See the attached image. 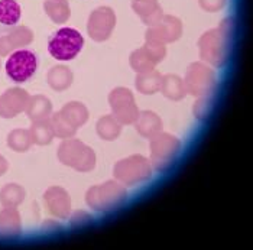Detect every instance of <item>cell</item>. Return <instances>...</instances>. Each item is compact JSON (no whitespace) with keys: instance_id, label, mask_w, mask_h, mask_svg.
<instances>
[{"instance_id":"cell-1","label":"cell","mask_w":253,"mask_h":250,"mask_svg":"<svg viewBox=\"0 0 253 250\" xmlns=\"http://www.w3.org/2000/svg\"><path fill=\"white\" fill-rule=\"evenodd\" d=\"M113 175L125 187H135L140 182L151 179L152 165L142 155H132L116 162L113 168Z\"/></svg>"},{"instance_id":"cell-2","label":"cell","mask_w":253,"mask_h":250,"mask_svg":"<svg viewBox=\"0 0 253 250\" xmlns=\"http://www.w3.org/2000/svg\"><path fill=\"white\" fill-rule=\"evenodd\" d=\"M149 152H151V165L156 171H167L174 162L181 151V142L175 136L159 132L158 135L149 139Z\"/></svg>"},{"instance_id":"cell-3","label":"cell","mask_w":253,"mask_h":250,"mask_svg":"<svg viewBox=\"0 0 253 250\" xmlns=\"http://www.w3.org/2000/svg\"><path fill=\"white\" fill-rule=\"evenodd\" d=\"M127 197V191L119 181H107L93 187L87 193V204L97 211H109L120 206Z\"/></svg>"},{"instance_id":"cell-4","label":"cell","mask_w":253,"mask_h":250,"mask_svg":"<svg viewBox=\"0 0 253 250\" xmlns=\"http://www.w3.org/2000/svg\"><path fill=\"white\" fill-rule=\"evenodd\" d=\"M83 45V35L73 28H61L48 39L49 54L59 61H70L77 57Z\"/></svg>"},{"instance_id":"cell-5","label":"cell","mask_w":253,"mask_h":250,"mask_svg":"<svg viewBox=\"0 0 253 250\" xmlns=\"http://www.w3.org/2000/svg\"><path fill=\"white\" fill-rule=\"evenodd\" d=\"M38 70V55L29 49L15 51L6 61V74L13 83H26Z\"/></svg>"},{"instance_id":"cell-6","label":"cell","mask_w":253,"mask_h":250,"mask_svg":"<svg viewBox=\"0 0 253 250\" xmlns=\"http://www.w3.org/2000/svg\"><path fill=\"white\" fill-rule=\"evenodd\" d=\"M59 158L64 164L74 167L78 171H91L96 165V155L93 149L77 140L67 142L61 146Z\"/></svg>"},{"instance_id":"cell-7","label":"cell","mask_w":253,"mask_h":250,"mask_svg":"<svg viewBox=\"0 0 253 250\" xmlns=\"http://www.w3.org/2000/svg\"><path fill=\"white\" fill-rule=\"evenodd\" d=\"M109 104L113 116L122 125H132L136 122L139 109L135 103L133 94L127 88H115L109 96Z\"/></svg>"},{"instance_id":"cell-8","label":"cell","mask_w":253,"mask_h":250,"mask_svg":"<svg viewBox=\"0 0 253 250\" xmlns=\"http://www.w3.org/2000/svg\"><path fill=\"white\" fill-rule=\"evenodd\" d=\"M215 85V77L214 73L201 65V64H193L188 68L187 77H185V91L190 93L194 97H203L209 96Z\"/></svg>"},{"instance_id":"cell-9","label":"cell","mask_w":253,"mask_h":250,"mask_svg":"<svg viewBox=\"0 0 253 250\" xmlns=\"http://www.w3.org/2000/svg\"><path fill=\"white\" fill-rule=\"evenodd\" d=\"M201 57L203 59L211 62L213 65H223L224 64V42L220 37V32L211 31L206 34V37L201 39Z\"/></svg>"},{"instance_id":"cell-10","label":"cell","mask_w":253,"mask_h":250,"mask_svg":"<svg viewBox=\"0 0 253 250\" xmlns=\"http://www.w3.org/2000/svg\"><path fill=\"white\" fill-rule=\"evenodd\" d=\"M115 15L109 7H101L96 10L91 15L90 19V35L91 38L103 41V39L109 38L113 26H115Z\"/></svg>"},{"instance_id":"cell-11","label":"cell","mask_w":253,"mask_h":250,"mask_svg":"<svg viewBox=\"0 0 253 250\" xmlns=\"http://www.w3.org/2000/svg\"><path fill=\"white\" fill-rule=\"evenodd\" d=\"M22 16L18 0H0V35L16 28Z\"/></svg>"},{"instance_id":"cell-12","label":"cell","mask_w":253,"mask_h":250,"mask_svg":"<svg viewBox=\"0 0 253 250\" xmlns=\"http://www.w3.org/2000/svg\"><path fill=\"white\" fill-rule=\"evenodd\" d=\"M159 26L151 29L148 32V39L158 42H171L181 35V25L179 20L171 16H167L164 20L158 22Z\"/></svg>"},{"instance_id":"cell-13","label":"cell","mask_w":253,"mask_h":250,"mask_svg":"<svg viewBox=\"0 0 253 250\" xmlns=\"http://www.w3.org/2000/svg\"><path fill=\"white\" fill-rule=\"evenodd\" d=\"M135 127L139 135L146 139H151L162 130V120L154 112L146 110V112L139 113L135 122Z\"/></svg>"},{"instance_id":"cell-14","label":"cell","mask_w":253,"mask_h":250,"mask_svg":"<svg viewBox=\"0 0 253 250\" xmlns=\"http://www.w3.org/2000/svg\"><path fill=\"white\" fill-rule=\"evenodd\" d=\"M133 7L137 15H140V18L148 25H155L162 18L161 7L155 0H135Z\"/></svg>"},{"instance_id":"cell-15","label":"cell","mask_w":253,"mask_h":250,"mask_svg":"<svg viewBox=\"0 0 253 250\" xmlns=\"http://www.w3.org/2000/svg\"><path fill=\"white\" fill-rule=\"evenodd\" d=\"M161 91L167 98L175 100V101L184 98L187 94L185 87H184V81H181V78L176 77V76H171V74L162 78Z\"/></svg>"},{"instance_id":"cell-16","label":"cell","mask_w":253,"mask_h":250,"mask_svg":"<svg viewBox=\"0 0 253 250\" xmlns=\"http://www.w3.org/2000/svg\"><path fill=\"white\" fill-rule=\"evenodd\" d=\"M122 132V123L113 115L103 116L97 123V133L103 140H115Z\"/></svg>"},{"instance_id":"cell-17","label":"cell","mask_w":253,"mask_h":250,"mask_svg":"<svg viewBox=\"0 0 253 250\" xmlns=\"http://www.w3.org/2000/svg\"><path fill=\"white\" fill-rule=\"evenodd\" d=\"M162 77L156 71H149L145 74H139L136 77V88L142 94H155L161 90Z\"/></svg>"},{"instance_id":"cell-18","label":"cell","mask_w":253,"mask_h":250,"mask_svg":"<svg viewBox=\"0 0 253 250\" xmlns=\"http://www.w3.org/2000/svg\"><path fill=\"white\" fill-rule=\"evenodd\" d=\"M12 94L3 97L0 100V115L3 117H12L13 115H16L22 109V104H23V93L25 91H20V90H13V91H9Z\"/></svg>"},{"instance_id":"cell-19","label":"cell","mask_w":253,"mask_h":250,"mask_svg":"<svg viewBox=\"0 0 253 250\" xmlns=\"http://www.w3.org/2000/svg\"><path fill=\"white\" fill-rule=\"evenodd\" d=\"M62 115L65 116L67 122L73 127L77 129L78 126H81L83 123H85V120L88 117V112H87V109L83 104H80V103H71V104H68L64 109V113Z\"/></svg>"},{"instance_id":"cell-20","label":"cell","mask_w":253,"mask_h":250,"mask_svg":"<svg viewBox=\"0 0 253 250\" xmlns=\"http://www.w3.org/2000/svg\"><path fill=\"white\" fill-rule=\"evenodd\" d=\"M48 201L52 211L61 217H65L70 210V200L62 190H51L48 193Z\"/></svg>"},{"instance_id":"cell-21","label":"cell","mask_w":253,"mask_h":250,"mask_svg":"<svg viewBox=\"0 0 253 250\" xmlns=\"http://www.w3.org/2000/svg\"><path fill=\"white\" fill-rule=\"evenodd\" d=\"M130 64H132L133 70L136 73H139V74H145V73L152 71L154 70V65H155V62L146 54L145 49H140V51L133 52L132 59H130Z\"/></svg>"},{"instance_id":"cell-22","label":"cell","mask_w":253,"mask_h":250,"mask_svg":"<svg viewBox=\"0 0 253 250\" xmlns=\"http://www.w3.org/2000/svg\"><path fill=\"white\" fill-rule=\"evenodd\" d=\"M211 100L210 98H207L206 96H203L198 101H195L194 104V116L195 119H198V120H204V119H207L209 115H210V112H211Z\"/></svg>"},{"instance_id":"cell-23","label":"cell","mask_w":253,"mask_h":250,"mask_svg":"<svg viewBox=\"0 0 253 250\" xmlns=\"http://www.w3.org/2000/svg\"><path fill=\"white\" fill-rule=\"evenodd\" d=\"M9 145L13 146L15 149H18L19 152H23L28 146H29V140H28V135L23 132H15L9 137Z\"/></svg>"},{"instance_id":"cell-24","label":"cell","mask_w":253,"mask_h":250,"mask_svg":"<svg viewBox=\"0 0 253 250\" xmlns=\"http://www.w3.org/2000/svg\"><path fill=\"white\" fill-rule=\"evenodd\" d=\"M34 135L39 143H48L51 140V132H49L48 126H45V125H38L37 127L34 126Z\"/></svg>"},{"instance_id":"cell-25","label":"cell","mask_w":253,"mask_h":250,"mask_svg":"<svg viewBox=\"0 0 253 250\" xmlns=\"http://www.w3.org/2000/svg\"><path fill=\"white\" fill-rule=\"evenodd\" d=\"M49 110V103L43 98H38V103L32 106L31 116L32 117H39V116H45Z\"/></svg>"},{"instance_id":"cell-26","label":"cell","mask_w":253,"mask_h":250,"mask_svg":"<svg viewBox=\"0 0 253 250\" xmlns=\"http://www.w3.org/2000/svg\"><path fill=\"white\" fill-rule=\"evenodd\" d=\"M4 195H9V197H4V203H13V204H16V203H19L20 201V190L19 188H7L6 191H4Z\"/></svg>"},{"instance_id":"cell-27","label":"cell","mask_w":253,"mask_h":250,"mask_svg":"<svg viewBox=\"0 0 253 250\" xmlns=\"http://www.w3.org/2000/svg\"><path fill=\"white\" fill-rule=\"evenodd\" d=\"M224 4V0H201V6L210 12L220 9Z\"/></svg>"},{"instance_id":"cell-28","label":"cell","mask_w":253,"mask_h":250,"mask_svg":"<svg viewBox=\"0 0 253 250\" xmlns=\"http://www.w3.org/2000/svg\"><path fill=\"white\" fill-rule=\"evenodd\" d=\"M4 169H6V164H4V161L0 158V175H1V172H3Z\"/></svg>"}]
</instances>
